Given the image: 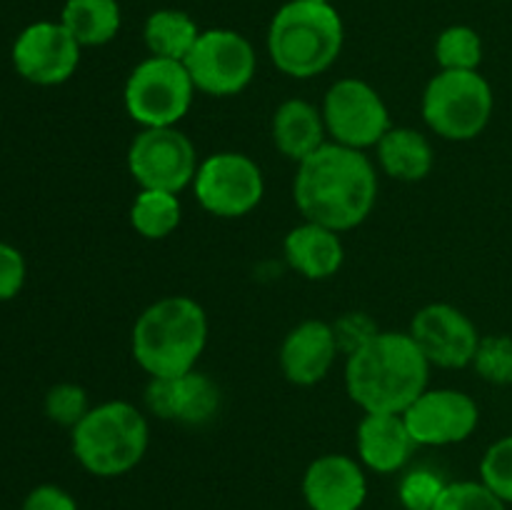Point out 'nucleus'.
Returning <instances> with one entry per match:
<instances>
[{"label": "nucleus", "instance_id": "26", "mask_svg": "<svg viewBox=\"0 0 512 510\" xmlns=\"http://www.w3.org/2000/svg\"><path fill=\"white\" fill-rule=\"evenodd\" d=\"M473 368L485 383L512 385V338L510 335H483L475 350Z\"/></svg>", "mask_w": 512, "mask_h": 510}, {"label": "nucleus", "instance_id": "7", "mask_svg": "<svg viewBox=\"0 0 512 510\" xmlns=\"http://www.w3.org/2000/svg\"><path fill=\"white\" fill-rule=\"evenodd\" d=\"M195 93L198 90L183 60L148 55L130 70L123 105L140 128H173L188 115Z\"/></svg>", "mask_w": 512, "mask_h": 510}, {"label": "nucleus", "instance_id": "2", "mask_svg": "<svg viewBox=\"0 0 512 510\" xmlns=\"http://www.w3.org/2000/svg\"><path fill=\"white\" fill-rule=\"evenodd\" d=\"M430 370L408 330H380L345 358V390L363 413L403 415L428 390Z\"/></svg>", "mask_w": 512, "mask_h": 510}, {"label": "nucleus", "instance_id": "11", "mask_svg": "<svg viewBox=\"0 0 512 510\" xmlns=\"http://www.w3.org/2000/svg\"><path fill=\"white\" fill-rule=\"evenodd\" d=\"M195 143L178 128H140L130 140L128 170L140 188L183 193L198 173Z\"/></svg>", "mask_w": 512, "mask_h": 510}, {"label": "nucleus", "instance_id": "34", "mask_svg": "<svg viewBox=\"0 0 512 510\" xmlns=\"http://www.w3.org/2000/svg\"><path fill=\"white\" fill-rule=\"evenodd\" d=\"M310 3H333V0H310Z\"/></svg>", "mask_w": 512, "mask_h": 510}, {"label": "nucleus", "instance_id": "22", "mask_svg": "<svg viewBox=\"0 0 512 510\" xmlns=\"http://www.w3.org/2000/svg\"><path fill=\"white\" fill-rule=\"evenodd\" d=\"M60 23L80 48H100L118 38L123 10L118 0H65Z\"/></svg>", "mask_w": 512, "mask_h": 510}, {"label": "nucleus", "instance_id": "18", "mask_svg": "<svg viewBox=\"0 0 512 510\" xmlns=\"http://www.w3.org/2000/svg\"><path fill=\"white\" fill-rule=\"evenodd\" d=\"M355 448L363 468L390 475L410 463L418 443L410 435L403 415L363 413L355 430Z\"/></svg>", "mask_w": 512, "mask_h": 510}, {"label": "nucleus", "instance_id": "10", "mask_svg": "<svg viewBox=\"0 0 512 510\" xmlns=\"http://www.w3.org/2000/svg\"><path fill=\"white\" fill-rule=\"evenodd\" d=\"M323 120L333 143L370 150L393 128L383 95L360 78H340L325 90Z\"/></svg>", "mask_w": 512, "mask_h": 510}, {"label": "nucleus", "instance_id": "5", "mask_svg": "<svg viewBox=\"0 0 512 510\" xmlns=\"http://www.w3.org/2000/svg\"><path fill=\"white\" fill-rule=\"evenodd\" d=\"M73 455L95 478H120L138 468L150 445V425L143 410L128 400L93 405L70 430Z\"/></svg>", "mask_w": 512, "mask_h": 510}, {"label": "nucleus", "instance_id": "29", "mask_svg": "<svg viewBox=\"0 0 512 510\" xmlns=\"http://www.w3.org/2000/svg\"><path fill=\"white\" fill-rule=\"evenodd\" d=\"M433 510H508V503L480 480H458L448 483Z\"/></svg>", "mask_w": 512, "mask_h": 510}, {"label": "nucleus", "instance_id": "1", "mask_svg": "<svg viewBox=\"0 0 512 510\" xmlns=\"http://www.w3.org/2000/svg\"><path fill=\"white\" fill-rule=\"evenodd\" d=\"M293 200L303 220L348 233L363 225L378 203V168L365 150L328 140L298 163Z\"/></svg>", "mask_w": 512, "mask_h": 510}, {"label": "nucleus", "instance_id": "20", "mask_svg": "<svg viewBox=\"0 0 512 510\" xmlns=\"http://www.w3.org/2000/svg\"><path fill=\"white\" fill-rule=\"evenodd\" d=\"M270 133H273L275 148L295 165L303 163L308 155H313L330 140L323 110L303 98H288L275 108Z\"/></svg>", "mask_w": 512, "mask_h": 510}, {"label": "nucleus", "instance_id": "3", "mask_svg": "<svg viewBox=\"0 0 512 510\" xmlns=\"http://www.w3.org/2000/svg\"><path fill=\"white\" fill-rule=\"evenodd\" d=\"M208 335V313L198 300L165 295L135 318L130 353L148 378H175L198 368Z\"/></svg>", "mask_w": 512, "mask_h": 510}, {"label": "nucleus", "instance_id": "17", "mask_svg": "<svg viewBox=\"0 0 512 510\" xmlns=\"http://www.w3.org/2000/svg\"><path fill=\"white\" fill-rule=\"evenodd\" d=\"M303 498L310 510H360L368 498L363 463L343 453L320 455L303 473Z\"/></svg>", "mask_w": 512, "mask_h": 510}, {"label": "nucleus", "instance_id": "13", "mask_svg": "<svg viewBox=\"0 0 512 510\" xmlns=\"http://www.w3.org/2000/svg\"><path fill=\"white\" fill-rule=\"evenodd\" d=\"M433 368L460 370L473 365L480 338L478 325L450 303H428L413 315L408 328Z\"/></svg>", "mask_w": 512, "mask_h": 510}, {"label": "nucleus", "instance_id": "30", "mask_svg": "<svg viewBox=\"0 0 512 510\" xmlns=\"http://www.w3.org/2000/svg\"><path fill=\"white\" fill-rule=\"evenodd\" d=\"M90 408L93 405L88 403V393L78 383H58L45 395V413H48V418L70 430L85 418Z\"/></svg>", "mask_w": 512, "mask_h": 510}, {"label": "nucleus", "instance_id": "24", "mask_svg": "<svg viewBox=\"0 0 512 510\" xmlns=\"http://www.w3.org/2000/svg\"><path fill=\"white\" fill-rule=\"evenodd\" d=\"M130 228L145 240H165L178 230L183 220V205H180L178 193L168 190H150L140 188L130 205Z\"/></svg>", "mask_w": 512, "mask_h": 510}, {"label": "nucleus", "instance_id": "4", "mask_svg": "<svg viewBox=\"0 0 512 510\" xmlns=\"http://www.w3.org/2000/svg\"><path fill=\"white\" fill-rule=\"evenodd\" d=\"M345 25L333 3L288 0L268 25L270 63L283 75L310 80L323 75L343 53Z\"/></svg>", "mask_w": 512, "mask_h": 510}, {"label": "nucleus", "instance_id": "19", "mask_svg": "<svg viewBox=\"0 0 512 510\" xmlns=\"http://www.w3.org/2000/svg\"><path fill=\"white\" fill-rule=\"evenodd\" d=\"M283 253L290 268L305 280H330L345 263V245L338 230L303 220L288 230Z\"/></svg>", "mask_w": 512, "mask_h": 510}, {"label": "nucleus", "instance_id": "16", "mask_svg": "<svg viewBox=\"0 0 512 510\" xmlns=\"http://www.w3.org/2000/svg\"><path fill=\"white\" fill-rule=\"evenodd\" d=\"M338 340L328 320L308 318L288 330L278 350L280 373L298 388L323 383L338 363Z\"/></svg>", "mask_w": 512, "mask_h": 510}, {"label": "nucleus", "instance_id": "32", "mask_svg": "<svg viewBox=\"0 0 512 510\" xmlns=\"http://www.w3.org/2000/svg\"><path fill=\"white\" fill-rule=\"evenodd\" d=\"M25 258L18 248L0 243V300H10L25 285Z\"/></svg>", "mask_w": 512, "mask_h": 510}, {"label": "nucleus", "instance_id": "25", "mask_svg": "<svg viewBox=\"0 0 512 510\" xmlns=\"http://www.w3.org/2000/svg\"><path fill=\"white\" fill-rule=\"evenodd\" d=\"M440 70H478L483 63V38L470 25H450L435 40Z\"/></svg>", "mask_w": 512, "mask_h": 510}, {"label": "nucleus", "instance_id": "21", "mask_svg": "<svg viewBox=\"0 0 512 510\" xmlns=\"http://www.w3.org/2000/svg\"><path fill=\"white\" fill-rule=\"evenodd\" d=\"M375 160L388 178L400 183H420L433 173L435 150L428 135L420 133L418 128L393 125L375 145Z\"/></svg>", "mask_w": 512, "mask_h": 510}, {"label": "nucleus", "instance_id": "9", "mask_svg": "<svg viewBox=\"0 0 512 510\" xmlns=\"http://www.w3.org/2000/svg\"><path fill=\"white\" fill-rule=\"evenodd\" d=\"M195 90L210 98L240 95L255 78L258 55L243 33L230 28L200 30L198 43L183 60Z\"/></svg>", "mask_w": 512, "mask_h": 510}, {"label": "nucleus", "instance_id": "8", "mask_svg": "<svg viewBox=\"0 0 512 510\" xmlns=\"http://www.w3.org/2000/svg\"><path fill=\"white\" fill-rule=\"evenodd\" d=\"M190 188L205 213L235 220L250 215L263 203L265 175L250 155L220 150L200 160Z\"/></svg>", "mask_w": 512, "mask_h": 510}, {"label": "nucleus", "instance_id": "33", "mask_svg": "<svg viewBox=\"0 0 512 510\" xmlns=\"http://www.w3.org/2000/svg\"><path fill=\"white\" fill-rule=\"evenodd\" d=\"M23 510H80L73 495L58 485H38L25 498Z\"/></svg>", "mask_w": 512, "mask_h": 510}, {"label": "nucleus", "instance_id": "28", "mask_svg": "<svg viewBox=\"0 0 512 510\" xmlns=\"http://www.w3.org/2000/svg\"><path fill=\"white\" fill-rule=\"evenodd\" d=\"M480 483L512 505V435L495 440L480 460Z\"/></svg>", "mask_w": 512, "mask_h": 510}, {"label": "nucleus", "instance_id": "6", "mask_svg": "<svg viewBox=\"0 0 512 510\" xmlns=\"http://www.w3.org/2000/svg\"><path fill=\"white\" fill-rule=\"evenodd\" d=\"M495 95L480 70H438L420 98L430 133L450 143L475 140L493 118Z\"/></svg>", "mask_w": 512, "mask_h": 510}, {"label": "nucleus", "instance_id": "23", "mask_svg": "<svg viewBox=\"0 0 512 510\" xmlns=\"http://www.w3.org/2000/svg\"><path fill=\"white\" fill-rule=\"evenodd\" d=\"M200 28L185 10L160 8L145 18L143 40L145 48L155 58L185 60L193 45L198 43Z\"/></svg>", "mask_w": 512, "mask_h": 510}, {"label": "nucleus", "instance_id": "14", "mask_svg": "<svg viewBox=\"0 0 512 510\" xmlns=\"http://www.w3.org/2000/svg\"><path fill=\"white\" fill-rule=\"evenodd\" d=\"M80 45L63 23L40 20L15 38L13 65L28 83L60 85L80 65Z\"/></svg>", "mask_w": 512, "mask_h": 510}, {"label": "nucleus", "instance_id": "27", "mask_svg": "<svg viewBox=\"0 0 512 510\" xmlns=\"http://www.w3.org/2000/svg\"><path fill=\"white\" fill-rule=\"evenodd\" d=\"M448 480L433 468H410L398 483V500L405 510H433Z\"/></svg>", "mask_w": 512, "mask_h": 510}, {"label": "nucleus", "instance_id": "12", "mask_svg": "<svg viewBox=\"0 0 512 510\" xmlns=\"http://www.w3.org/2000/svg\"><path fill=\"white\" fill-rule=\"evenodd\" d=\"M418 448H445L468 440L480 425V408L465 390L428 388L403 413Z\"/></svg>", "mask_w": 512, "mask_h": 510}, {"label": "nucleus", "instance_id": "31", "mask_svg": "<svg viewBox=\"0 0 512 510\" xmlns=\"http://www.w3.org/2000/svg\"><path fill=\"white\" fill-rule=\"evenodd\" d=\"M330 325H333L340 355H345V358L363 348V345H368L380 333L378 323L365 310H348V313L338 315V320Z\"/></svg>", "mask_w": 512, "mask_h": 510}, {"label": "nucleus", "instance_id": "15", "mask_svg": "<svg viewBox=\"0 0 512 510\" xmlns=\"http://www.w3.org/2000/svg\"><path fill=\"white\" fill-rule=\"evenodd\" d=\"M143 403L150 415L165 423L205 425L218 415L223 395L208 373L195 368L175 378H150Z\"/></svg>", "mask_w": 512, "mask_h": 510}]
</instances>
